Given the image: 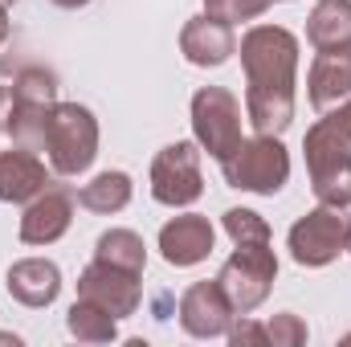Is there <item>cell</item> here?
<instances>
[{
    "mask_svg": "<svg viewBox=\"0 0 351 347\" xmlns=\"http://www.w3.org/2000/svg\"><path fill=\"white\" fill-rule=\"evenodd\" d=\"M245 66V119L258 135H282L294 123L298 37L282 25H258L241 37Z\"/></svg>",
    "mask_w": 351,
    "mask_h": 347,
    "instance_id": "cell-1",
    "label": "cell"
},
{
    "mask_svg": "<svg viewBox=\"0 0 351 347\" xmlns=\"http://www.w3.org/2000/svg\"><path fill=\"white\" fill-rule=\"evenodd\" d=\"M306 172L319 204L348 208L351 204V98L327 110L302 139Z\"/></svg>",
    "mask_w": 351,
    "mask_h": 347,
    "instance_id": "cell-2",
    "label": "cell"
},
{
    "mask_svg": "<svg viewBox=\"0 0 351 347\" xmlns=\"http://www.w3.org/2000/svg\"><path fill=\"white\" fill-rule=\"evenodd\" d=\"M45 152L58 176L86 172L98 156V123L78 102H53L45 123Z\"/></svg>",
    "mask_w": 351,
    "mask_h": 347,
    "instance_id": "cell-3",
    "label": "cell"
},
{
    "mask_svg": "<svg viewBox=\"0 0 351 347\" xmlns=\"http://www.w3.org/2000/svg\"><path fill=\"white\" fill-rule=\"evenodd\" d=\"M221 176H225L229 188L274 196L290 180V156L278 143V135H254V139H241L221 160Z\"/></svg>",
    "mask_w": 351,
    "mask_h": 347,
    "instance_id": "cell-4",
    "label": "cell"
},
{
    "mask_svg": "<svg viewBox=\"0 0 351 347\" xmlns=\"http://www.w3.org/2000/svg\"><path fill=\"white\" fill-rule=\"evenodd\" d=\"M274 278H278V258H274L269 241L237 246L233 258L225 261L221 274H217V282L229 294V302H233L237 315H250V311L262 307L265 298H269V290H274Z\"/></svg>",
    "mask_w": 351,
    "mask_h": 347,
    "instance_id": "cell-5",
    "label": "cell"
},
{
    "mask_svg": "<svg viewBox=\"0 0 351 347\" xmlns=\"http://www.w3.org/2000/svg\"><path fill=\"white\" fill-rule=\"evenodd\" d=\"M192 135L221 164L241 143V102L221 86H204L192 98Z\"/></svg>",
    "mask_w": 351,
    "mask_h": 347,
    "instance_id": "cell-6",
    "label": "cell"
},
{
    "mask_svg": "<svg viewBox=\"0 0 351 347\" xmlns=\"http://www.w3.org/2000/svg\"><path fill=\"white\" fill-rule=\"evenodd\" d=\"M351 241V217L343 208L319 204L315 213H306L302 221H294L290 229V258L298 265H327L335 261Z\"/></svg>",
    "mask_w": 351,
    "mask_h": 347,
    "instance_id": "cell-7",
    "label": "cell"
},
{
    "mask_svg": "<svg viewBox=\"0 0 351 347\" xmlns=\"http://www.w3.org/2000/svg\"><path fill=\"white\" fill-rule=\"evenodd\" d=\"M204 192L200 180V147L196 143H168L152 164V196L168 208H184Z\"/></svg>",
    "mask_w": 351,
    "mask_h": 347,
    "instance_id": "cell-8",
    "label": "cell"
},
{
    "mask_svg": "<svg viewBox=\"0 0 351 347\" xmlns=\"http://www.w3.org/2000/svg\"><path fill=\"white\" fill-rule=\"evenodd\" d=\"M78 298L98 302V307H102L106 315H114V319H127V315L139 311L143 286H139V274L94 258L86 270H82V278H78Z\"/></svg>",
    "mask_w": 351,
    "mask_h": 347,
    "instance_id": "cell-9",
    "label": "cell"
},
{
    "mask_svg": "<svg viewBox=\"0 0 351 347\" xmlns=\"http://www.w3.org/2000/svg\"><path fill=\"white\" fill-rule=\"evenodd\" d=\"M233 302L229 294L221 290V282H196L184 290L180 298V327L192 335V339H217V335H229L233 327Z\"/></svg>",
    "mask_w": 351,
    "mask_h": 347,
    "instance_id": "cell-10",
    "label": "cell"
},
{
    "mask_svg": "<svg viewBox=\"0 0 351 347\" xmlns=\"http://www.w3.org/2000/svg\"><path fill=\"white\" fill-rule=\"evenodd\" d=\"M74 221V196L66 188H45L29 200L21 217V241L25 246H53Z\"/></svg>",
    "mask_w": 351,
    "mask_h": 347,
    "instance_id": "cell-11",
    "label": "cell"
},
{
    "mask_svg": "<svg viewBox=\"0 0 351 347\" xmlns=\"http://www.w3.org/2000/svg\"><path fill=\"white\" fill-rule=\"evenodd\" d=\"M213 225L208 217H196V213H184V217H172L164 229H160V254L168 265H196L213 254Z\"/></svg>",
    "mask_w": 351,
    "mask_h": 347,
    "instance_id": "cell-12",
    "label": "cell"
},
{
    "mask_svg": "<svg viewBox=\"0 0 351 347\" xmlns=\"http://www.w3.org/2000/svg\"><path fill=\"white\" fill-rule=\"evenodd\" d=\"M180 53L192 62V66H221V62H229L233 53H237V37H233V25H225V21H217V16H196V21H188L184 25V33H180Z\"/></svg>",
    "mask_w": 351,
    "mask_h": 347,
    "instance_id": "cell-13",
    "label": "cell"
},
{
    "mask_svg": "<svg viewBox=\"0 0 351 347\" xmlns=\"http://www.w3.org/2000/svg\"><path fill=\"white\" fill-rule=\"evenodd\" d=\"M306 94L315 110H335L339 102L351 98V49H327L315 58L311 74H306Z\"/></svg>",
    "mask_w": 351,
    "mask_h": 347,
    "instance_id": "cell-14",
    "label": "cell"
},
{
    "mask_svg": "<svg viewBox=\"0 0 351 347\" xmlns=\"http://www.w3.org/2000/svg\"><path fill=\"white\" fill-rule=\"evenodd\" d=\"M8 294L25 307H49L58 294H62V270L45 258H25L12 261L8 270Z\"/></svg>",
    "mask_w": 351,
    "mask_h": 347,
    "instance_id": "cell-15",
    "label": "cell"
},
{
    "mask_svg": "<svg viewBox=\"0 0 351 347\" xmlns=\"http://www.w3.org/2000/svg\"><path fill=\"white\" fill-rule=\"evenodd\" d=\"M45 164L29 152H0V200L4 204H29L37 192H45Z\"/></svg>",
    "mask_w": 351,
    "mask_h": 347,
    "instance_id": "cell-16",
    "label": "cell"
},
{
    "mask_svg": "<svg viewBox=\"0 0 351 347\" xmlns=\"http://www.w3.org/2000/svg\"><path fill=\"white\" fill-rule=\"evenodd\" d=\"M306 37L319 53L351 49V0H319L306 16Z\"/></svg>",
    "mask_w": 351,
    "mask_h": 347,
    "instance_id": "cell-17",
    "label": "cell"
},
{
    "mask_svg": "<svg viewBox=\"0 0 351 347\" xmlns=\"http://www.w3.org/2000/svg\"><path fill=\"white\" fill-rule=\"evenodd\" d=\"M78 200H82V208H90V213H119V208L131 204V176L127 172L94 176L90 184H82Z\"/></svg>",
    "mask_w": 351,
    "mask_h": 347,
    "instance_id": "cell-18",
    "label": "cell"
},
{
    "mask_svg": "<svg viewBox=\"0 0 351 347\" xmlns=\"http://www.w3.org/2000/svg\"><path fill=\"white\" fill-rule=\"evenodd\" d=\"M94 258L110 261V265H123V270H131V274H143L147 250H143V237H139V233H131V229H110V233L98 237Z\"/></svg>",
    "mask_w": 351,
    "mask_h": 347,
    "instance_id": "cell-19",
    "label": "cell"
},
{
    "mask_svg": "<svg viewBox=\"0 0 351 347\" xmlns=\"http://www.w3.org/2000/svg\"><path fill=\"white\" fill-rule=\"evenodd\" d=\"M114 315H106L98 302H86V298H78L74 307H70V315H66V327H70V335L78 339V344H110L114 339Z\"/></svg>",
    "mask_w": 351,
    "mask_h": 347,
    "instance_id": "cell-20",
    "label": "cell"
},
{
    "mask_svg": "<svg viewBox=\"0 0 351 347\" xmlns=\"http://www.w3.org/2000/svg\"><path fill=\"white\" fill-rule=\"evenodd\" d=\"M45 123H49V106H33V102H16L12 119H8V135L16 147H45Z\"/></svg>",
    "mask_w": 351,
    "mask_h": 347,
    "instance_id": "cell-21",
    "label": "cell"
},
{
    "mask_svg": "<svg viewBox=\"0 0 351 347\" xmlns=\"http://www.w3.org/2000/svg\"><path fill=\"white\" fill-rule=\"evenodd\" d=\"M16 102H33V106H53L58 102V74L45 66H29L12 78Z\"/></svg>",
    "mask_w": 351,
    "mask_h": 347,
    "instance_id": "cell-22",
    "label": "cell"
},
{
    "mask_svg": "<svg viewBox=\"0 0 351 347\" xmlns=\"http://www.w3.org/2000/svg\"><path fill=\"white\" fill-rule=\"evenodd\" d=\"M225 233L233 237V246H258V241H269V225L254 208H229L225 213Z\"/></svg>",
    "mask_w": 351,
    "mask_h": 347,
    "instance_id": "cell-23",
    "label": "cell"
},
{
    "mask_svg": "<svg viewBox=\"0 0 351 347\" xmlns=\"http://www.w3.org/2000/svg\"><path fill=\"white\" fill-rule=\"evenodd\" d=\"M274 0H204V12L225 21V25H237V21H254L262 16Z\"/></svg>",
    "mask_w": 351,
    "mask_h": 347,
    "instance_id": "cell-24",
    "label": "cell"
},
{
    "mask_svg": "<svg viewBox=\"0 0 351 347\" xmlns=\"http://www.w3.org/2000/svg\"><path fill=\"white\" fill-rule=\"evenodd\" d=\"M265 335H269L274 347H298V344H306V323L298 315H274L265 323Z\"/></svg>",
    "mask_w": 351,
    "mask_h": 347,
    "instance_id": "cell-25",
    "label": "cell"
},
{
    "mask_svg": "<svg viewBox=\"0 0 351 347\" xmlns=\"http://www.w3.org/2000/svg\"><path fill=\"white\" fill-rule=\"evenodd\" d=\"M229 344H237V347H254V344H269V335H265L262 323H250V319H241L237 327H229Z\"/></svg>",
    "mask_w": 351,
    "mask_h": 347,
    "instance_id": "cell-26",
    "label": "cell"
},
{
    "mask_svg": "<svg viewBox=\"0 0 351 347\" xmlns=\"http://www.w3.org/2000/svg\"><path fill=\"white\" fill-rule=\"evenodd\" d=\"M12 106H16V94H12V86H0V135H8Z\"/></svg>",
    "mask_w": 351,
    "mask_h": 347,
    "instance_id": "cell-27",
    "label": "cell"
},
{
    "mask_svg": "<svg viewBox=\"0 0 351 347\" xmlns=\"http://www.w3.org/2000/svg\"><path fill=\"white\" fill-rule=\"evenodd\" d=\"M58 8H82V4H90V0H53Z\"/></svg>",
    "mask_w": 351,
    "mask_h": 347,
    "instance_id": "cell-28",
    "label": "cell"
},
{
    "mask_svg": "<svg viewBox=\"0 0 351 347\" xmlns=\"http://www.w3.org/2000/svg\"><path fill=\"white\" fill-rule=\"evenodd\" d=\"M8 4H16V0H0V8H8Z\"/></svg>",
    "mask_w": 351,
    "mask_h": 347,
    "instance_id": "cell-29",
    "label": "cell"
},
{
    "mask_svg": "<svg viewBox=\"0 0 351 347\" xmlns=\"http://www.w3.org/2000/svg\"><path fill=\"white\" fill-rule=\"evenodd\" d=\"M348 250H351V241H348Z\"/></svg>",
    "mask_w": 351,
    "mask_h": 347,
    "instance_id": "cell-30",
    "label": "cell"
}]
</instances>
